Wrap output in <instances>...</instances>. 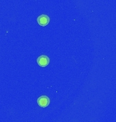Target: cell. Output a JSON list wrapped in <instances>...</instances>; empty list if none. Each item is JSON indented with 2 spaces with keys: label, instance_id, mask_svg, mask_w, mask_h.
I'll use <instances>...</instances> for the list:
<instances>
[{
  "label": "cell",
  "instance_id": "1",
  "mask_svg": "<svg viewBox=\"0 0 116 122\" xmlns=\"http://www.w3.org/2000/svg\"><path fill=\"white\" fill-rule=\"evenodd\" d=\"M37 62L42 67H46L50 62L49 58L46 55H42L37 59Z\"/></svg>",
  "mask_w": 116,
  "mask_h": 122
},
{
  "label": "cell",
  "instance_id": "2",
  "mask_svg": "<svg viewBox=\"0 0 116 122\" xmlns=\"http://www.w3.org/2000/svg\"><path fill=\"white\" fill-rule=\"evenodd\" d=\"M37 21L39 25L45 26L48 25V23L50 22V18L46 14H42V15L38 16L37 19Z\"/></svg>",
  "mask_w": 116,
  "mask_h": 122
},
{
  "label": "cell",
  "instance_id": "3",
  "mask_svg": "<svg viewBox=\"0 0 116 122\" xmlns=\"http://www.w3.org/2000/svg\"><path fill=\"white\" fill-rule=\"evenodd\" d=\"M37 104L41 107H46L50 104V98L46 96H42L37 99Z\"/></svg>",
  "mask_w": 116,
  "mask_h": 122
}]
</instances>
